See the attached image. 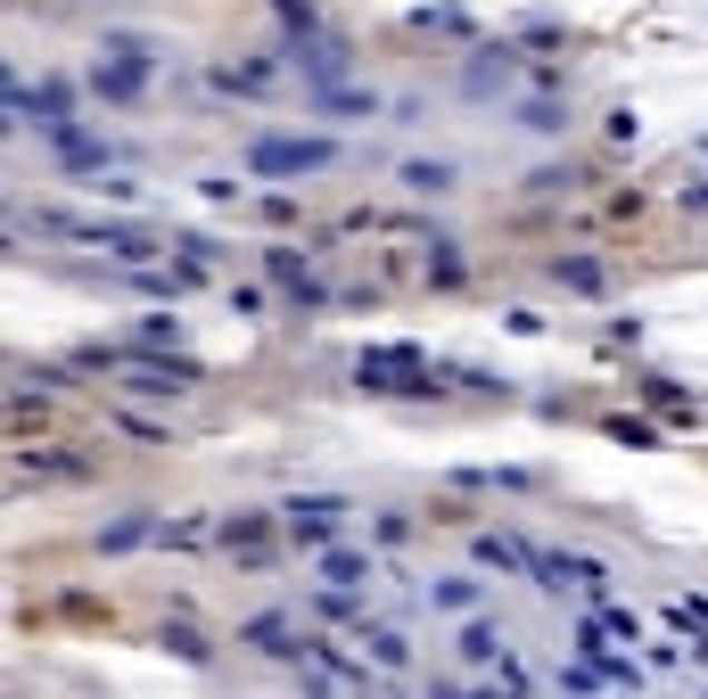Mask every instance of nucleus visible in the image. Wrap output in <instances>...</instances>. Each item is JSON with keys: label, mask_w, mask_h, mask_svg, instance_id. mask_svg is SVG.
I'll return each mask as SVG.
<instances>
[{"label": "nucleus", "mask_w": 708, "mask_h": 699, "mask_svg": "<svg viewBox=\"0 0 708 699\" xmlns=\"http://www.w3.org/2000/svg\"><path fill=\"white\" fill-rule=\"evenodd\" d=\"M41 230H58L67 247H82V256H124V264H140V256H157V230H140V223H82V215H41Z\"/></svg>", "instance_id": "f257e3e1"}, {"label": "nucleus", "mask_w": 708, "mask_h": 699, "mask_svg": "<svg viewBox=\"0 0 708 699\" xmlns=\"http://www.w3.org/2000/svg\"><path fill=\"white\" fill-rule=\"evenodd\" d=\"M354 378H363L371 395H436L445 371H429L421 346H371V354H354Z\"/></svg>", "instance_id": "f03ea898"}, {"label": "nucleus", "mask_w": 708, "mask_h": 699, "mask_svg": "<svg viewBox=\"0 0 708 699\" xmlns=\"http://www.w3.org/2000/svg\"><path fill=\"white\" fill-rule=\"evenodd\" d=\"M247 165H256V174L297 181V174L338 165V140H322V132H256V140H247Z\"/></svg>", "instance_id": "7ed1b4c3"}, {"label": "nucleus", "mask_w": 708, "mask_h": 699, "mask_svg": "<svg viewBox=\"0 0 708 699\" xmlns=\"http://www.w3.org/2000/svg\"><path fill=\"white\" fill-rule=\"evenodd\" d=\"M346 519H354L346 494H297V502L281 511V535L297 543V552H330V543L346 535Z\"/></svg>", "instance_id": "20e7f679"}, {"label": "nucleus", "mask_w": 708, "mask_h": 699, "mask_svg": "<svg viewBox=\"0 0 708 699\" xmlns=\"http://www.w3.org/2000/svg\"><path fill=\"white\" fill-rule=\"evenodd\" d=\"M99 371H116V378H132L140 395H181V387H198V363H181V354H91Z\"/></svg>", "instance_id": "39448f33"}, {"label": "nucleus", "mask_w": 708, "mask_h": 699, "mask_svg": "<svg viewBox=\"0 0 708 699\" xmlns=\"http://www.w3.org/2000/svg\"><path fill=\"white\" fill-rule=\"evenodd\" d=\"M41 148H50L67 174H108V165H116V140L82 132V124H50V132H41Z\"/></svg>", "instance_id": "423d86ee"}, {"label": "nucleus", "mask_w": 708, "mask_h": 699, "mask_svg": "<svg viewBox=\"0 0 708 699\" xmlns=\"http://www.w3.org/2000/svg\"><path fill=\"white\" fill-rule=\"evenodd\" d=\"M264 280H273V288L288 296V305H305V313H314V305H322V296H330V288H322V272H314V264H305V256H297V247H273V256H264Z\"/></svg>", "instance_id": "0eeeda50"}, {"label": "nucleus", "mask_w": 708, "mask_h": 699, "mask_svg": "<svg viewBox=\"0 0 708 699\" xmlns=\"http://www.w3.org/2000/svg\"><path fill=\"white\" fill-rule=\"evenodd\" d=\"M470 560L494 568V577H535V543L503 535V526H478V535H470Z\"/></svg>", "instance_id": "6e6552de"}, {"label": "nucleus", "mask_w": 708, "mask_h": 699, "mask_svg": "<svg viewBox=\"0 0 708 699\" xmlns=\"http://www.w3.org/2000/svg\"><path fill=\"white\" fill-rule=\"evenodd\" d=\"M91 99H108V108H140V99H149V67H140V58H99V67H91Z\"/></svg>", "instance_id": "1a4fd4ad"}, {"label": "nucleus", "mask_w": 708, "mask_h": 699, "mask_svg": "<svg viewBox=\"0 0 708 699\" xmlns=\"http://www.w3.org/2000/svg\"><path fill=\"white\" fill-rule=\"evenodd\" d=\"M239 633H247L256 650H273V659H288V667H305V659H314V642L297 633V618H288V609H264V618H247Z\"/></svg>", "instance_id": "9d476101"}, {"label": "nucleus", "mask_w": 708, "mask_h": 699, "mask_svg": "<svg viewBox=\"0 0 708 699\" xmlns=\"http://www.w3.org/2000/svg\"><path fill=\"white\" fill-rule=\"evenodd\" d=\"M215 91L223 99H281V58H232V67H215Z\"/></svg>", "instance_id": "9b49d317"}, {"label": "nucleus", "mask_w": 708, "mask_h": 699, "mask_svg": "<svg viewBox=\"0 0 708 699\" xmlns=\"http://www.w3.org/2000/svg\"><path fill=\"white\" fill-rule=\"evenodd\" d=\"M363 659L380 667V675H404V667H412V642H404V633H395V626L363 618Z\"/></svg>", "instance_id": "f8f14e48"}, {"label": "nucleus", "mask_w": 708, "mask_h": 699, "mask_svg": "<svg viewBox=\"0 0 708 699\" xmlns=\"http://www.w3.org/2000/svg\"><path fill=\"white\" fill-rule=\"evenodd\" d=\"M511 67H519L511 50H478V58H470V75H462V91H470V99H486V91H511Z\"/></svg>", "instance_id": "ddd939ff"}, {"label": "nucleus", "mask_w": 708, "mask_h": 699, "mask_svg": "<svg viewBox=\"0 0 708 699\" xmlns=\"http://www.w3.org/2000/svg\"><path fill=\"white\" fill-rule=\"evenodd\" d=\"M478 601H486L478 577H436L429 584V609H445V618H478Z\"/></svg>", "instance_id": "4468645a"}, {"label": "nucleus", "mask_w": 708, "mask_h": 699, "mask_svg": "<svg viewBox=\"0 0 708 699\" xmlns=\"http://www.w3.org/2000/svg\"><path fill=\"white\" fill-rule=\"evenodd\" d=\"M305 609H314V618H322V626H346V633H363V618H371V609H363V601H354V592H346V584H322V592H314V601H305Z\"/></svg>", "instance_id": "2eb2a0df"}, {"label": "nucleus", "mask_w": 708, "mask_h": 699, "mask_svg": "<svg viewBox=\"0 0 708 699\" xmlns=\"http://www.w3.org/2000/svg\"><path fill=\"white\" fill-rule=\"evenodd\" d=\"M544 272H552V280L569 288V296H601V288H610V272H601L593 256H552Z\"/></svg>", "instance_id": "dca6fc26"}, {"label": "nucleus", "mask_w": 708, "mask_h": 699, "mask_svg": "<svg viewBox=\"0 0 708 699\" xmlns=\"http://www.w3.org/2000/svg\"><path fill=\"white\" fill-rule=\"evenodd\" d=\"M322 560V584H371V552H346V543H330V552H314Z\"/></svg>", "instance_id": "f3484780"}, {"label": "nucleus", "mask_w": 708, "mask_h": 699, "mask_svg": "<svg viewBox=\"0 0 708 699\" xmlns=\"http://www.w3.org/2000/svg\"><path fill=\"white\" fill-rule=\"evenodd\" d=\"M503 650H511V642H503V626H486V618H470V626H462V667H494Z\"/></svg>", "instance_id": "a211bd4d"}, {"label": "nucleus", "mask_w": 708, "mask_h": 699, "mask_svg": "<svg viewBox=\"0 0 708 699\" xmlns=\"http://www.w3.org/2000/svg\"><path fill=\"white\" fill-rule=\"evenodd\" d=\"M404 189L436 198V189H453V165H445V157H404Z\"/></svg>", "instance_id": "6ab92c4d"}, {"label": "nucleus", "mask_w": 708, "mask_h": 699, "mask_svg": "<svg viewBox=\"0 0 708 699\" xmlns=\"http://www.w3.org/2000/svg\"><path fill=\"white\" fill-rule=\"evenodd\" d=\"M140 543H157V519H116V526H99V552H140Z\"/></svg>", "instance_id": "aec40b11"}, {"label": "nucleus", "mask_w": 708, "mask_h": 699, "mask_svg": "<svg viewBox=\"0 0 708 699\" xmlns=\"http://www.w3.org/2000/svg\"><path fill=\"white\" fill-rule=\"evenodd\" d=\"M486 675H494V683H503V699H535V675L519 667V650H503V659H494Z\"/></svg>", "instance_id": "412c9836"}, {"label": "nucleus", "mask_w": 708, "mask_h": 699, "mask_svg": "<svg viewBox=\"0 0 708 699\" xmlns=\"http://www.w3.org/2000/svg\"><path fill=\"white\" fill-rule=\"evenodd\" d=\"M174 337H181V329H174V313H149V322H132V346H140V354H165Z\"/></svg>", "instance_id": "4be33fe9"}, {"label": "nucleus", "mask_w": 708, "mask_h": 699, "mask_svg": "<svg viewBox=\"0 0 708 699\" xmlns=\"http://www.w3.org/2000/svg\"><path fill=\"white\" fill-rule=\"evenodd\" d=\"M273 17L288 26V41H305V33H322V17H314V0H273Z\"/></svg>", "instance_id": "5701e85b"}, {"label": "nucleus", "mask_w": 708, "mask_h": 699, "mask_svg": "<svg viewBox=\"0 0 708 699\" xmlns=\"http://www.w3.org/2000/svg\"><path fill=\"white\" fill-rule=\"evenodd\" d=\"M371 108H380V99H371V91H346V82H330V91H322V116H371Z\"/></svg>", "instance_id": "b1692460"}, {"label": "nucleus", "mask_w": 708, "mask_h": 699, "mask_svg": "<svg viewBox=\"0 0 708 699\" xmlns=\"http://www.w3.org/2000/svg\"><path fill=\"white\" fill-rule=\"evenodd\" d=\"M668 626H676V633H708V601H700V592H684V601H668Z\"/></svg>", "instance_id": "393cba45"}, {"label": "nucleus", "mask_w": 708, "mask_h": 699, "mask_svg": "<svg viewBox=\"0 0 708 699\" xmlns=\"http://www.w3.org/2000/svg\"><path fill=\"white\" fill-rule=\"evenodd\" d=\"M601 683H610L601 667H560V691H569V699H593Z\"/></svg>", "instance_id": "a878e982"}, {"label": "nucleus", "mask_w": 708, "mask_h": 699, "mask_svg": "<svg viewBox=\"0 0 708 699\" xmlns=\"http://www.w3.org/2000/svg\"><path fill=\"white\" fill-rule=\"evenodd\" d=\"M157 543H174V552H190V543H206V519H174V526H157Z\"/></svg>", "instance_id": "bb28decb"}, {"label": "nucleus", "mask_w": 708, "mask_h": 699, "mask_svg": "<svg viewBox=\"0 0 708 699\" xmlns=\"http://www.w3.org/2000/svg\"><path fill=\"white\" fill-rule=\"evenodd\" d=\"M601 140H610V148H635V140H642V124H635V108H618L610 124H601Z\"/></svg>", "instance_id": "cd10ccee"}, {"label": "nucleus", "mask_w": 708, "mask_h": 699, "mask_svg": "<svg viewBox=\"0 0 708 699\" xmlns=\"http://www.w3.org/2000/svg\"><path fill=\"white\" fill-rule=\"evenodd\" d=\"M519 124H528V132H560V108H544V99H528V108H519Z\"/></svg>", "instance_id": "c85d7f7f"}, {"label": "nucleus", "mask_w": 708, "mask_h": 699, "mask_svg": "<svg viewBox=\"0 0 708 699\" xmlns=\"http://www.w3.org/2000/svg\"><path fill=\"white\" fill-rule=\"evenodd\" d=\"M371 535H380V543H404L412 519H404V511H380V519H371Z\"/></svg>", "instance_id": "c756f323"}, {"label": "nucleus", "mask_w": 708, "mask_h": 699, "mask_svg": "<svg viewBox=\"0 0 708 699\" xmlns=\"http://www.w3.org/2000/svg\"><path fill=\"white\" fill-rule=\"evenodd\" d=\"M429 699H503V691H462V683H429Z\"/></svg>", "instance_id": "7c9ffc66"}, {"label": "nucleus", "mask_w": 708, "mask_h": 699, "mask_svg": "<svg viewBox=\"0 0 708 699\" xmlns=\"http://www.w3.org/2000/svg\"><path fill=\"white\" fill-rule=\"evenodd\" d=\"M684 206H692V215H708V181H692V198H684Z\"/></svg>", "instance_id": "2f4dec72"}, {"label": "nucleus", "mask_w": 708, "mask_h": 699, "mask_svg": "<svg viewBox=\"0 0 708 699\" xmlns=\"http://www.w3.org/2000/svg\"><path fill=\"white\" fill-rule=\"evenodd\" d=\"M692 659H708V633H700V650H692Z\"/></svg>", "instance_id": "473e14b6"}]
</instances>
